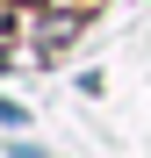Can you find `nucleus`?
Returning <instances> with one entry per match:
<instances>
[{"label": "nucleus", "mask_w": 151, "mask_h": 158, "mask_svg": "<svg viewBox=\"0 0 151 158\" xmlns=\"http://www.w3.org/2000/svg\"><path fill=\"white\" fill-rule=\"evenodd\" d=\"M0 72H7V50H0Z\"/></svg>", "instance_id": "1"}]
</instances>
